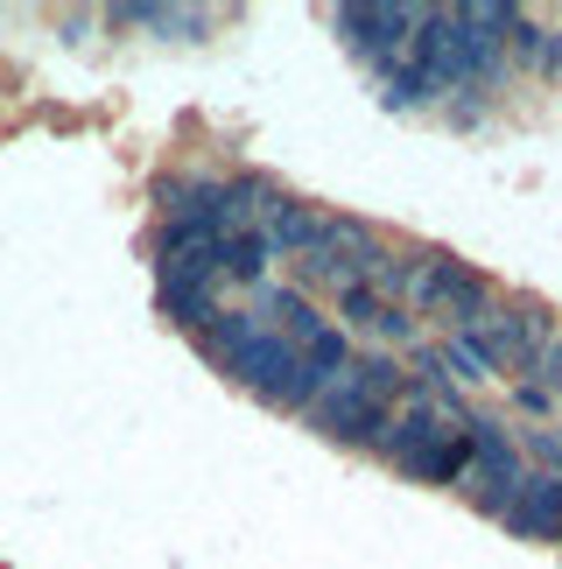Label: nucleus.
Masks as SVG:
<instances>
[{"instance_id": "nucleus-19", "label": "nucleus", "mask_w": 562, "mask_h": 569, "mask_svg": "<svg viewBox=\"0 0 562 569\" xmlns=\"http://www.w3.org/2000/svg\"><path fill=\"white\" fill-rule=\"evenodd\" d=\"M513 401H521L528 415H549V408H555V393H542L534 380H521V387H513Z\"/></svg>"}, {"instance_id": "nucleus-10", "label": "nucleus", "mask_w": 562, "mask_h": 569, "mask_svg": "<svg viewBox=\"0 0 562 569\" xmlns=\"http://www.w3.org/2000/svg\"><path fill=\"white\" fill-rule=\"evenodd\" d=\"M281 190L274 177H261V169H240V177H219V239L225 232H261V218L281 204Z\"/></svg>"}, {"instance_id": "nucleus-6", "label": "nucleus", "mask_w": 562, "mask_h": 569, "mask_svg": "<svg viewBox=\"0 0 562 569\" xmlns=\"http://www.w3.org/2000/svg\"><path fill=\"white\" fill-rule=\"evenodd\" d=\"M387 415H394V408H380L373 393H365V387H352L344 373H338V380H331V387H323L317 401H310V422H317V436H331V443H359V450H373V443H380Z\"/></svg>"}, {"instance_id": "nucleus-16", "label": "nucleus", "mask_w": 562, "mask_h": 569, "mask_svg": "<svg viewBox=\"0 0 562 569\" xmlns=\"http://www.w3.org/2000/svg\"><path fill=\"white\" fill-rule=\"evenodd\" d=\"M506 42H513V57L528 63V71H542V78H562V36L555 29H534V21L521 14L506 29Z\"/></svg>"}, {"instance_id": "nucleus-7", "label": "nucleus", "mask_w": 562, "mask_h": 569, "mask_svg": "<svg viewBox=\"0 0 562 569\" xmlns=\"http://www.w3.org/2000/svg\"><path fill=\"white\" fill-rule=\"evenodd\" d=\"M506 535L521 541H562V471H528L506 507Z\"/></svg>"}, {"instance_id": "nucleus-2", "label": "nucleus", "mask_w": 562, "mask_h": 569, "mask_svg": "<svg viewBox=\"0 0 562 569\" xmlns=\"http://www.w3.org/2000/svg\"><path fill=\"white\" fill-rule=\"evenodd\" d=\"M549 331H555V310L549 302H534V296H492V310L471 323V345L485 352V366H492V380H506V373H528L534 359H542V345H549Z\"/></svg>"}, {"instance_id": "nucleus-8", "label": "nucleus", "mask_w": 562, "mask_h": 569, "mask_svg": "<svg viewBox=\"0 0 562 569\" xmlns=\"http://www.w3.org/2000/svg\"><path fill=\"white\" fill-rule=\"evenodd\" d=\"M323 232H331V211L310 204V197H281V204L261 218V239H268V253H274V260H302V253H317V247H323Z\"/></svg>"}, {"instance_id": "nucleus-17", "label": "nucleus", "mask_w": 562, "mask_h": 569, "mask_svg": "<svg viewBox=\"0 0 562 569\" xmlns=\"http://www.w3.org/2000/svg\"><path fill=\"white\" fill-rule=\"evenodd\" d=\"M295 359H302V366H310V373H317L323 387H331V380L344 373V366H352V338H344V331H338V323H323V331H317L310 345H295Z\"/></svg>"}, {"instance_id": "nucleus-11", "label": "nucleus", "mask_w": 562, "mask_h": 569, "mask_svg": "<svg viewBox=\"0 0 562 569\" xmlns=\"http://www.w3.org/2000/svg\"><path fill=\"white\" fill-rule=\"evenodd\" d=\"M253 323H261V331H274V338H289V345H310L323 323L317 302L302 296V289H274V281H261V302H253Z\"/></svg>"}, {"instance_id": "nucleus-9", "label": "nucleus", "mask_w": 562, "mask_h": 569, "mask_svg": "<svg viewBox=\"0 0 562 569\" xmlns=\"http://www.w3.org/2000/svg\"><path fill=\"white\" fill-rule=\"evenodd\" d=\"M155 274L162 281H219V232H204V226H162Z\"/></svg>"}, {"instance_id": "nucleus-18", "label": "nucleus", "mask_w": 562, "mask_h": 569, "mask_svg": "<svg viewBox=\"0 0 562 569\" xmlns=\"http://www.w3.org/2000/svg\"><path fill=\"white\" fill-rule=\"evenodd\" d=\"M528 373H534V387H542V393H562V323H555V331H549V345H542V359H534Z\"/></svg>"}, {"instance_id": "nucleus-13", "label": "nucleus", "mask_w": 562, "mask_h": 569, "mask_svg": "<svg viewBox=\"0 0 562 569\" xmlns=\"http://www.w3.org/2000/svg\"><path fill=\"white\" fill-rule=\"evenodd\" d=\"M162 226H204L219 232V177H162L155 183Z\"/></svg>"}, {"instance_id": "nucleus-3", "label": "nucleus", "mask_w": 562, "mask_h": 569, "mask_svg": "<svg viewBox=\"0 0 562 569\" xmlns=\"http://www.w3.org/2000/svg\"><path fill=\"white\" fill-rule=\"evenodd\" d=\"M492 281L479 268H464V260H450L443 247H422V268H415V289H408V317H436L450 331H471L485 310H492Z\"/></svg>"}, {"instance_id": "nucleus-12", "label": "nucleus", "mask_w": 562, "mask_h": 569, "mask_svg": "<svg viewBox=\"0 0 562 569\" xmlns=\"http://www.w3.org/2000/svg\"><path fill=\"white\" fill-rule=\"evenodd\" d=\"M338 331L352 338V331H365V338H387V345H401L408 331H415V317L401 310V302H387V296H373L359 281V289H344L338 296Z\"/></svg>"}, {"instance_id": "nucleus-1", "label": "nucleus", "mask_w": 562, "mask_h": 569, "mask_svg": "<svg viewBox=\"0 0 562 569\" xmlns=\"http://www.w3.org/2000/svg\"><path fill=\"white\" fill-rule=\"evenodd\" d=\"M198 352L219 366L225 380H240L261 408H281V415H310V401L323 393V380L295 359V345L261 331L253 310H219L198 331Z\"/></svg>"}, {"instance_id": "nucleus-5", "label": "nucleus", "mask_w": 562, "mask_h": 569, "mask_svg": "<svg viewBox=\"0 0 562 569\" xmlns=\"http://www.w3.org/2000/svg\"><path fill=\"white\" fill-rule=\"evenodd\" d=\"M331 29L344 36V50H352L365 71H394V63L408 57V42H415L422 29V8H408V0H373V8H338Z\"/></svg>"}, {"instance_id": "nucleus-15", "label": "nucleus", "mask_w": 562, "mask_h": 569, "mask_svg": "<svg viewBox=\"0 0 562 569\" xmlns=\"http://www.w3.org/2000/svg\"><path fill=\"white\" fill-rule=\"evenodd\" d=\"M268 239L261 232H225L219 239V281H268Z\"/></svg>"}, {"instance_id": "nucleus-4", "label": "nucleus", "mask_w": 562, "mask_h": 569, "mask_svg": "<svg viewBox=\"0 0 562 569\" xmlns=\"http://www.w3.org/2000/svg\"><path fill=\"white\" fill-rule=\"evenodd\" d=\"M521 443L500 429V422H485V415H471V465H464V499L479 507L485 520H506L513 507V492H521Z\"/></svg>"}, {"instance_id": "nucleus-14", "label": "nucleus", "mask_w": 562, "mask_h": 569, "mask_svg": "<svg viewBox=\"0 0 562 569\" xmlns=\"http://www.w3.org/2000/svg\"><path fill=\"white\" fill-rule=\"evenodd\" d=\"M155 302H162V317L177 323V331L198 338L204 323L219 317V281H162V296H155Z\"/></svg>"}]
</instances>
